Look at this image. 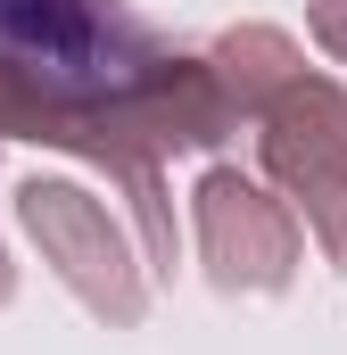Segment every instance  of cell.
Returning <instances> with one entry per match:
<instances>
[{
	"label": "cell",
	"mask_w": 347,
	"mask_h": 355,
	"mask_svg": "<svg viewBox=\"0 0 347 355\" xmlns=\"http://www.w3.org/2000/svg\"><path fill=\"white\" fill-rule=\"evenodd\" d=\"M314 42L331 58H347V0H314Z\"/></svg>",
	"instance_id": "52a82bcc"
},
{
	"label": "cell",
	"mask_w": 347,
	"mask_h": 355,
	"mask_svg": "<svg viewBox=\"0 0 347 355\" xmlns=\"http://www.w3.org/2000/svg\"><path fill=\"white\" fill-rule=\"evenodd\" d=\"M257 149L264 174L306 207L323 257L347 272V91L331 75H289L257 107Z\"/></svg>",
	"instance_id": "3957f363"
},
{
	"label": "cell",
	"mask_w": 347,
	"mask_h": 355,
	"mask_svg": "<svg viewBox=\"0 0 347 355\" xmlns=\"http://www.w3.org/2000/svg\"><path fill=\"white\" fill-rule=\"evenodd\" d=\"M207 67H215V83H223V99H232V116H257L289 75H306V67H298V42L273 33V25H232Z\"/></svg>",
	"instance_id": "8992f818"
},
{
	"label": "cell",
	"mask_w": 347,
	"mask_h": 355,
	"mask_svg": "<svg viewBox=\"0 0 347 355\" xmlns=\"http://www.w3.org/2000/svg\"><path fill=\"white\" fill-rule=\"evenodd\" d=\"M232 132V99L215 83L207 58H166L149 83L116 91V99H67V91H42L33 75H17L0 58V141H42V149H75L91 166L133 190L141 207V232H149V265L174 272V215H166V182L158 157L174 149H215Z\"/></svg>",
	"instance_id": "6da1fadb"
},
{
	"label": "cell",
	"mask_w": 347,
	"mask_h": 355,
	"mask_svg": "<svg viewBox=\"0 0 347 355\" xmlns=\"http://www.w3.org/2000/svg\"><path fill=\"white\" fill-rule=\"evenodd\" d=\"M8 289H17V272H8V248H0V306H8Z\"/></svg>",
	"instance_id": "ba28073f"
},
{
	"label": "cell",
	"mask_w": 347,
	"mask_h": 355,
	"mask_svg": "<svg viewBox=\"0 0 347 355\" xmlns=\"http://www.w3.org/2000/svg\"><path fill=\"white\" fill-rule=\"evenodd\" d=\"M17 215H25L33 248L58 265V281L83 297L99 322H141V314H149V281H141V265H133L116 215H108L91 190L33 174V182H17Z\"/></svg>",
	"instance_id": "277c9868"
},
{
	"label": "cell",
	"mask_w": 347,
	"mask_h": 355,
	"mask_svg": "<svg viewBox=\"0 0 347 355\" xmlns=\"http://www.w3.org/2000/svg\"><path fill=\"white\" fill-rule=\"evenodd\" d=\"M0 58L42 91L116 99V91L149 83L174 50L124 0H0Z\"/></svg>",
	"instance_id": "7a4b0ae2"
},
{
	"label": "cell",
	"mask_w": 347,
	"mask_h": 355,
	"mask_svg": "<svg viewBox=\"0 0 347 355\" xmlns=\"http://www.w3.org/2000/svg\"><path fill=\"white\" fill-rule=\"evenodd\" d=\"M198 215V257L215 289H289L298 281V215L257 190L240 166H207L190 190Z\"/></svg>",
	"instance_id": "5b68a950"
}]
</instances>
